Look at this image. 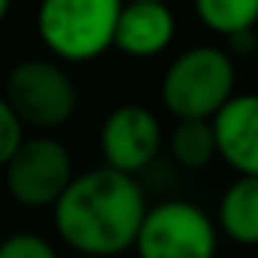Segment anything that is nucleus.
<instances>
[{"label":"nucleus","mask_w":258,"mask_h":258,"mask_svg":"<svg viewBox=\"0 0 258 258\" xmlns=\"http://www.w3.org/2000/svg\"><path fill=\"white\" fill-rule=\"evenodd\" d=\"M146 210L149 204L137 176L103 164L70 182L52 207V225L76 255L115 258L134 249Z\"/></svg>","instance_id":"nucleus-1"},{"label":"nucleus","mask_w":258,"mask_h":258,"mask_svg":"<svg viewBox=\"0 0 258 258\" xmlns=\"http://www.w3.org/2000/svg\"><path fill=\"white\" fill-rule=\"evenodd\" d=\"M237 94V64L222 46H191L176 55L161 79V103L176 118L213 121Z\"/></svg>","instance_id":"nucleus-2"},{"label":"nucleus","mask_w":258,"mask_h":258,"mask_svg":"<svg viewBox=\"0 0 258 258\" xmlns=\"http://www.w3.org/2000/svg\"><path fill=\"white\" fill-rule=\"evenodd\" d=\"M124 0H40L37 34L61 64H85L112 49Z\"/></svg>","instance_id":"nucleus-3"},{"label":"nucleus","mask_w":258,"mask_h":258,"mask_svg":"<svg viewBox=\"0 0 258 258\" xmlns=\"http://www.w3.org/2000/svg\"><path fill=\"white\" fill-rule=\"evenodd\" d=\"M4 97L16 109V115L25 121L28 131L52 134L64 127L79 106V91L73 76L58 58H22L13 64L4 82Z\"/></svg>","instance_id":"nucleus-4"},{"label":"nucleus","mask_w":258,"mask_h":258,"mask_svg":"<svg viewBox=\"0 0 258 258\" xmlns=\"http://www.w3.org/2000/svg\"><path fill=\"white\" fill-rule=\"evenodd\" d=\"M219 234L204 207L173 198L146 210L134 249L137 258H216Z\"/></svg>","instance_id":"nucleus-5"},{"label":"nucleus","mask_w":258,"mask_h":258,"mask_svg":"<svg viewBox=\"0 0 258 258\" xmlns=\"http://www.w3.org/2000/svg\"><path fill=\"white\" fill-rule=\"evenodd\" d=\"M73 179L70 149L49 134L28 137L4 167L7 195L25 210H52Z\"/></svg>","instance_id":"nucleus-6"},{"label":"nucleus","mask_w":258,"mask_h":258,"mask_svg":"<svg viewBox=\"0 0 258 258\" xmlns=\"http://www.w3.org/2000/svg\"><path fill=\"white\" fill-rule=\"evenodd\" d=\"M97 143L106 167L137 176L158 158L164 146V127L149 106L121 103L103 118Z\"/></svg>","instance_id":"nucleus-7"},{"label":"nucleus","mask_w":258,"mask_h":258,"mask_svg":"<svg viewBox=\"0 0 258 258\" xmlns=\"http://www.w3.org/2000/svg\"><path fill=\"white\" fill-rule=\"evenodd\" d=\"M176 37V16L167 0H124L112 49L127 58H158Z\"/></svg>","instance_id":"nucleus-8"},{"label":"nucleus","mask_w":258,"mask_h":258,"mask_svg":"<svg viewBox=\"0 0 258 258\" xmlns=\"http://www.w3.org/2000/svg\"><path fill=\"white\" fill-rule=\"evenodd\" d=\"M219 158L237 176H258V94H234L213 118Z\"/></svg>","instance_id":"nucleus-9"},{"label":"nucleus","mask_w":258,"mask_h":258,"mask_svg":"<svg viewBox=\"0 0 258 258\" xmlns=\"http://www.w3.org/2000/svg\"><path fill=\"white\" fill-rule=\"evenodd\" d=\"M216 225L228 240L258 246V176H237L222 191Z\"/></svg>","instance_id":"nucleus-10"},{"label":"nucleus","mask_w":258,"mask_h":258,"mask_svg":"<svg viewBox=\"0 0 258 258\" xmlns=\"http://www.w3.org/2000/svg\"><path fill=\"white\" fill-rule=\"evenodd\" d=\"M167 149H170V158L182 170H204V167H210L219 158L213 121H201V118L176 121L173 131L167 134Z\"/></svg>","instance_id":"nucleus-11"},{"label":"nucleus","mask_w":258,"mask_h":258,"mask_svg":"<svg viewBox=\"0 0 258 258\" xmlns=\"http://www.w3.org/2000/svg\"><path fill=\"white\" fill-rule=\"evenodd\" d=\"M191 7L216 37H246L258 25V0H191Z\"/></svg>","instance_id":"nucleus-12"},{"label":"nucleus","mask_w":258,"mask_h":258,"mask_svg":"<svg viewBox=\"0 0 258 258\" xmlns=\"http://www.w3.org/2000/svg\"><path fill=\"white\" fill-rule=\"evenodd\" d=\"M0 258H58V249L37 231H16L0 240Z\"/></svg>","instance_id":"nucleus-13"},{"label":"nucleus","mask_w":258,"mask_h":258,"mask_svg":"<svg viewBox=\"0 0 258 258\" xmlns=\"http://www.w3.org/2000/svg\"><path fill=\"white\" fill-rule=\"evenodd\" d=\"M25 140H28L25 121L16 115V109L10 106V100L4 97V91H0V170L13 161V155L19 152V146Z\"/></svg>","instance_id":"nucleus-14"},{"label":"nucleus","mask_w":258,"mask_h":258,"mask_svg":"<svg viewBox=\"0 0 258 258\" xmlns=\"http://www.w3.org/2000/svg\"><path fill=\"white\" fill-rule=\"evenodd\" d=\"M10 10H13V0H0V25L7 22V16H10Z\"/></svg>","instance_id":"nucleus-15"},{"label":"nucleus","mask_w":258,"mask_h":258,"mask_svg":"<svg viewBox=\"0 0 258 258\" xmlns=\"http://www.w3.org/2000/svg\"><path fill=\"white\" fill-rule=\"evenodd\" d=\"M76 258H94V255H76Z\"/></svg>","instance_id":"nucleus-16"}]
</instances>
